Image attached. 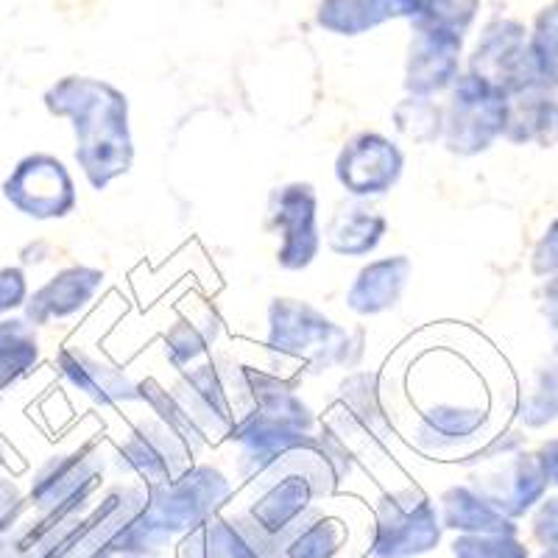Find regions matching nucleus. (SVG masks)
<instances>
[{
	"label": "nucleus",
	"instance_id": "1",
	"mask_svg": "<svg viewBox=\"0 0 558 558\" xmlns=\"http://www.w3.org/2000/svg\"><path fill=\"white\" fill-rule=\"evenodd\" d=\"M472 68H475L472 76L500 89L506 98L542 78L525 28L520 23H511V20H502V23L486 28L475 59H472Z\"/></svg>",
	"mask_w": 558,
	"mask_h": 558
},
{
	"label": "nucleus",
	"instance_id": "2",
	"mask_svg": "<svg viewBox=\"0 0 558 558\" xmlns=\"http://www.w3.org/2000/svg\"><path fill=\"white\" fill-rule=\"evenodd\" d=\"M3 196L26 216L53 218L73 207V184L59 159L37 154L14 168L3 184Z\"/></svg>",
	"mask_w": 558,
	"mask_h": 558
},
{
	"label": "nucleus",
	"instance_id": "3",
	"mask_svg": "<svg viewBox=\"0 0 558 558\" xmlns=\"http://www.w3.org/2000/svg\"><path fill=\"white\" fill-rule=\"evenodd\" d=\"M506 123L514 140H558V84L539 78L506 98Z\"/></svg>",
	"mask_w": 558,
	"mask_h": 558
},
{
	"label": "nucleus",
	"instance_id": "4",
	"mask_svg": "<svg viewBox=\"0 0 558 558\" xmlns=\"http://www.w3.org/2000/svg\"><path fill=\"white\" fill-rule=\"evenodd\" d=\"M461 37L441 28H418L411 51V84L422 89L445 87L456 73Z\"/></svg>",
	"mask_w": 558,
	"mask_h": 558
},
{
	"label": "nucleus",
	"instance_id": "5",
	"mask_svg": "<svg viewBox=\"0 0 558 558\" xmlns=\"http://www.w3.org/2000/svg\"><path fill=\"white\" fill-rule=\"evenodd\" d=\"M391 17L383 0H322L318 23L338 34H355L375 28L377 23Z\"/></svg>",
	"mask_w": 558,
	"mask_h": 558
},
{
	"label": "nucleus",
	"instance_id": "6",
	"mask_svg": "<svg viewBox=\"0 0 558 558\" xmlns=\"http://www.w3.org/2000/svg\"><path fill=\"white\" fill-rule=\"evenodd\" d=\"M37 361V338L23 322H0V391Z\"/></svg>",
	"mask_w": 558,
	"mask_h": 558
},
{
	"label": "nucleus",
	"instance_id": "7",
	"mask_svg": "<svg viewBox=\"0 0 558 558\" xmlns=\"http://www.w3.org/2000/svg\"><path fill=\"white\" fill-rule=\"evenodd\" d=\"M481 0H416V28H441L461 37L475 17Z\"/></svg>",
	"mask_w": 558,
	"mask_h": 558
},
{
	"label": "nucleus",
	"instance_id": "8",
	"mask_svg": "<svg viewBox=\"0 0 558 558\" xmlns=\"http://www.w3.org/2000/svg\"><path fill=\"white\" fill-rule=\"evenodd\" d=\"M531 51L536 59L542 78L558 84V0L536 20V32L531 39Z\"/></svg>",
	"mask_w": 558,
	"mask_h": 558
},
{
	"label": "nucleus",
	"instance_id": "9",
	"mask_svg": "<svg viewBox=\"0 0 558 558\" xmlns=\"http://www.w3.org/2000/svg\"><path fill=\"white\" fill-rule=\"evenodd\" d=\"M456 556L461 558H527L525 547L517 545L511 536H475L456 545Z\"/></svg>",
	"mask_w": 558,
	"mask_h": 558
},
{
	"label": "nucleus",
	"instance_id": "10",
	"mask_svg": "<svg viewBox=\"0 0 558 558\" xmlns=\"http://www.w3.org/2000/svg\"><path fill=\"white\" fill-rule=\"evenodd\" d=\"M26 299V277L20 268H0V313L23 305Z\"/></svg>",
	"mask_w": 558,
	"mask_h": 558
},
{
	"label": "nucleus",
	"instance_id": "11",
	"mask_svg": "<svg viewBox=\"0 0 558 558\" xmlns=\"http://www.w3.org/2000/svg\"><path fill=\"white\" fill-rule=\"evenodd\" d=\"M536 536L550 550V558H558V500H547L536 517Z\"/></svg>",
	"mask_w": 558,
	"mask_h": 558
},
{
	"label": "nucleus",
	"instance_id": "12",
	"mask_svg": "<svg viewBox=\"0 0 558 558\" xmlns=\"http://www.w3.org/2000/svg\"><path fill=\"white\" fill-rule=\"evenodd\" d=\"M536 271H558V221L536 248Z\"/></svg>",
	"mask_w": 558,
	"mask_h": 558
},
{
	"label": "nucleus",
	"instance_id": "13",
	"mask_svg": "<svg viewBox=\"0 0 558 558\" xmlns=\"http://www.w3.org/2000/svg\"><path fill=\"white\" fill-rule=\"evenodd\" d=\"M542 472L545 477H553V483H558V438L542 450Z\"/></svg>",
	"mask_w": 558,
	"mask_h": 558
},
{
	"label": "nucleus",
	"instance_id": "14",
	"mask_svg": "<svg viewBox=\"0 0 558 558\" xmlns=\"http://www.w3.org/2000/svg\"><path fill=\"white\" fill-rule=\"evenodd\" d=\"M545 316L558 327V277L545 288Z\"/></svg>",
	"mask_w": 558,
	"mask_h": 558
}]
</instances>
